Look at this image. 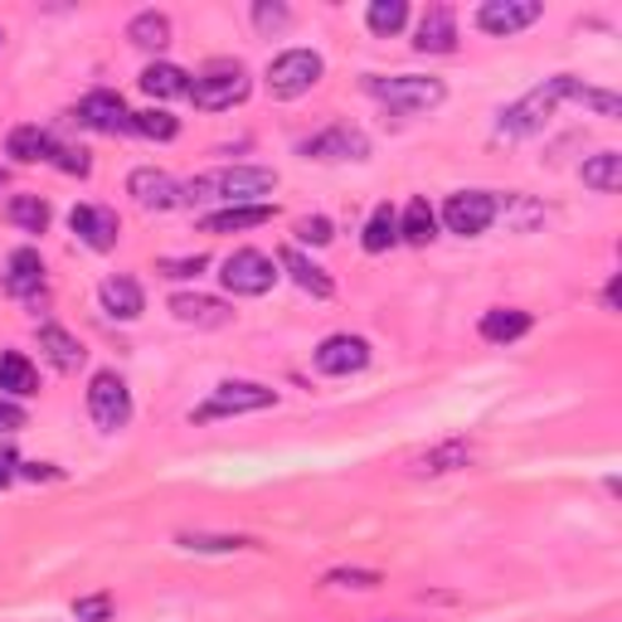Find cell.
<instances>
[{
    "label": "cell",
    "instance_id": "c3c4849f",
    "mask_svg": "<svg viewBox=\"0 0 622 622\" xmlns=\"http://www.w3.org/2000/svg\"><path fill=\"white\" fill-rule=\"evenodd\" d=\"M0 185H6V170H0Z\"/></svg>",
    "mask_w": 622,
    "mask_h": 622
},
{
    "label": "cell",
    "instance_id": "5bb4252c",
    "mask_svg": "<svg viewBox=\"0 0 622 622\" xmlns=\"http://www.w3.org/2000/svg\"><path fill=\"white\" fill-rule=\"evenodd\" d=\"M78 122L92 127V131H108V137H117V131H131V112H127L122 92L98 88V92H88V98L78 102Z\"/></svg>",
    "mask_w": 622,
    "mask_h": 622
},
{
    "label": "cell",
    "instance_id": "f1b7e54d",
    "mask_svg": "<svg viewBox=\"0 0 622 622\" xmlns=\"http://www.w3.org/2000/svg\"><path fill=\"white\" fill-rule=\"evenodd\" d=\"M127 39L137 49H166L170 45V16H161V10H141V16H131Z\"/></svg>",
    "mask_w": 622,
    "mask_h": 622
},
{
    "label": "cell",
    "instance_id": "2e32d148",
    "mask_svg": "<svg viewBox=\"0 0 622 622\" xmlns=\"http://www.w3.org/2000/svg\"><path fill=\"white\" fill-rule=\"evenodd\" d=\"M170 316L180 326H200V330H219L234 322V312L224 307L219 297H200V293H176L170 297Z\"/></svg>",
    "mask_w": 622,
    "mask_h": 622
},
{
    "label": "cell",
    "instance_id": "f35d334b",
    "mask_svg": "<svg viewBox=\"0 0 622 622\" xmlns=\"http://www.w3.org/2000/svg\"><path fill=\"white\" fill-rule=\"evenodd\" d=\"M209 268V258L205 254H190V258H161L156 263V273L170 277V283H180V277H200Z\"/></svg>",
    "mask_w": 622,
    "mask_h": 622
},
{
    "label": "cell",
    "instance_id": "52a82bcc",
    "mask_svg": "<svg viewBox=\"0 0 622 622\" xmlns=\"http://www.w3.org/2000/svg\"><path fill=\"white\" fill-rule=\"evenodd\" d=\"M88 414L102 433H122L131 423V389L117 369H98L88 379Z\"/></svg>",
    "mask_w": 622,
    "mask_h": 622
},
{
    "label": "cell",
    "instance_id": "1f68e13d",
    "mask_svg": "<svg viewBox=\"0 0 622 622\" xmlns=\"http://www.w3.org/2000/svg\"><path fill=\"white\" fill-rule=\"evenodd\" d=\"M6 219L20 224L24 234H45L49 229V205L39 200V195H16V200L6 205Z\"/></svg>",
    "mask_w": 622,
    "mask_h": 622
},
{
    "label": "cell",
    "instance_id": "8fae6325",
    "mask_svg": "<svg viewBox=\"0 0 622 622\" xmlns=\"http://www.w3.org/2000/svg\"><path fill=\"white\" fill-rule=\"evenodd\" d=\"M540 16H545V6H540V0H486V6L476 10V24H482L486 34L511 39V34L531 30Z\"/></svg>",
    "mask_w": 622,
    "mask_h": 622
},
{
    "label": "cell",
    "instance_id": "d590c367",
    "mask_svg": "<svg viewBox=\"0 0 622 622\" xmlns=\"http://www.w3.org/2000/svg\"><path fill=\"white\" fill-rule=\"evenodd\" d=\"M569 102H579V108H589V112H599V117H608V122H613V117H622V98L618 92H603V88H589V83H569Z\"/></svg>",
    "mask_w": 622,
    "mask_h": 622
},
{
    "label": "cell",
    "instance_id": "d4e9b609",
    "mask_svg": "<svg viewBox=\"0 0 622 622\" xmlns=\"http://www.w3.org/2000/svg\"><path fill=\"white\" fill-rule=\"evenodd\" d=\"M55 147H59V141L49 137V131H39V127H16V131H10V141H6V151L16 156V161H24V166L55 161Z\"/></svg>",
    "mask_w": 622,
    "mask_h": 622
},
{
    "label": "cell",
    "instance_id": "5b68a950",
    "mask_svg": "<svg viewBox=\"0 0 622 622\" xmlns=\"http://www.w3.org/2000/svg\"><path fill=\"white\" fill-rule=\"evenodd\" d=\"M322 73H326L322 55H312V49H287V55H277L268 63V92L277 102H293L322 83Z\"/></svg>",
    "mask_w": 622,
    "mask_h": 622
},
{
    "label": "cell",
    "instance_id": "7a4b0ae2",
    "mask_svg": "<svg viewBox=\"0 0 622 622\" xmlns=\"http://www.w3.org/2000/svg\"><path fill=\"white\" fill-rule=\"evenodd\" d=\"M569 83H574V73L545 78L535 92H525L521 102H511V108L501 112L496 131L501 137H535V131H545V122L560 112V102H569Z\"/></svg>",
    "mask_w": 622,
    "mask_h": 622
},
{
    "label": "cell",
    "instance_id": "8992f818",
    "mask_svg": "<svg viewBox=\"0 0 622 622\" xmlns=\"http://www.w3.org/2000/svg\"><path fill=\"white\" fill-rule=\"evenodd\" d=\"M277 389L254 385V379H224V385L209 394V404L190 408V423H209V418H229V414H258V408H273Z\"/></svg>",
    "mask_w": 622,
    "mask_h": 622
},
{
    "label": "cell",
    "instance_id": "bcb514c9",
    "mask_svg": "<svg viewBox=\"0 0 622 622\" xmlns=\"http://www.w3.org/2000/svg\"><path fill=\"white\" fill-rule=\"evenodd\" d=\"M16 476H20V457H16V447H6V443H0V492H6V486L16 482Z\"/></svg>",
    "mask_w": 622,
    "mask_h": 622
},
{
    "label": "cell",
    "instance_id": "4fadbf2b",
    "mask_svg": "<svg viewBox=\"0 0 622 622\" xmlns=\"http://www.w3.org/2000/svg\"><path fill=\"white\" fill-rule=\"evenodd\" d=\"M69 224L92 254H108V248L117 244V234H122V219H117V209H108V205H73Z\"/></svg>",
    "mask_w": 622,
    "mask_h": 622
},
{
    "label": "cell",
    "instance_id": "f6af8a7d",
    "mask_svg": "<svg viewBox=\"0 0 622 622\" xmlns=\"http://www.w3.org/2000/svg\"><path fill=\"white\" fill-rule=\"evenodd\" d=\"M20 476H24V482H59V467H55V462H20Z\"/></svg>",
    "mask_w": 622,
    "mask_h": 622
},
{
    "label": "cell",
    "instance_id": "4316f807",
    "mask_svg": "<svg viewBox=\"0 0 622 622\" xmlns=\"http://www.w3.org/2000/svg\"><path fill=\"white\" fill-rule=\"evenodd\" d=\"M438 234V215H433V205L423 200V195H414V200H408V209L399 215V238L404 244H428V238Z\"/></svg>",
    "mask_w": 622,
    "mask_h": 622
},
{
    "label": "cell",
    "instance_id": "83f0119b",
    "mask_svg": "<svg viewBox=\"0 0 622 622\" xmlns=\"http://www.w3.org/2000/svg\"><path fill=\"white\" fill-rule=\"evenodd\" d=\"M141 92H151V98H185L190 92V73L176 69V63H151V69H141Z\"/></svg>",
    "mask_w": 622,
    "mask_h": 622
},
{
    "label": "cell",
    "instance_id": "ac0fdd59",
    "mask_svg": "<svg viewBox=\"0 0 622 622\" xmlns=\"http://www.w3.org/2000/svg\"><path fill=\"white\" fill-rule=\"evenodd\" d=\"M6 293L10 297H20V302H30L45 293V258L34 254V248H16L6 263Z\"/></svg>",
    "mask_w": 622,
    "mask_h": 622
},
{
    "label": "cell",
    "instance_id": "7dc6e473",
    "mask_svg": "<svg viewBox=\"0 0 622 622\" xmlns=\"http://www.w3.org/2000/svg\"><path fill=\"white\" fill-rule=\"evenodd\" d=\"M603 307H608V312H618V277H613V283H608V293H603Z\"/></svg>",
    "mask_w": 622,
    "mask_h": 622
},
{
    "label": "cell",
    "instance_id": "b9f144b4",
    "mask_svg": "<svg viewBox=\"0 0 622 622\" xmlns=\"http://www.w3.org/2000/svg\"><path fill=\"white\" fill-rule=\"evenodd\" d=\"M73 618H78V622H108V618H112L108 593H92V599H78V603H73Z\"/></svg>",
    "mask_w": 622,
    "mask_h": 622
},
{
    "label": "cell",
    "instance_id": "7bdbcfd3",
    "mask_svg": "<svg viewBox=\"0 0 622 622\" xmlns=\"http://www.w3.org/2000/svg\"><path fill=\"white\" fill-rule=\"evenodd\" d=\"M254 20H258V30H283L287 20V6H254Z\"/></svg>",
    "mask_w": 622,
    "mask_h": 622
},
{
    "label": "cell",
    "instance_id": "681fc988",
    "mask_svg": "<svg viewBox=\"0 0 622 622\" xmlns=\"http://www.w3.org/2000/svg\"><path fill=\"white\" fill-rule=\"evenodd\" d=\"M0 39H6V30H0Z\"/></svg>",
    "mask_w": 622,
    "mask_h": 622
},
{
    "label": "cell",
    "instance_id": "ab89813d",
    "mask_svg": "<svg viewBox=\"0 0 622 622\" xmlns=\"http://www.w3.org/2000/svg\"><path fill=\"white\" fill-rule=\"evenodd\" d=\"M49 166H59L63 176H88L92 170V156L83 151V147H55V161Z\"/></svg>",
    "mask_w": 622,
    "mask_h": 622
},
{
    "label": "cell",
    "instance_id": "4dcf8cb0",
    "mask_svg": "<svg viewBox=\"0 0 622 622\" xmlns=\"http://www.w3.org/2000/svg\"><path fill=\"white\" fill-rule=\"evenodd\" d=\"M584 185H589V190H599V195L622 190V156L618 151L589 156V161H584Z\"/></svg>",
    "mask_w": 622,
    "mask_h": 622
},
{
    "label": "cell",
    "instance_id": "f546056e",
    "mask_svg": "<svg viewBox=\"0 0 622 622\" xmlns=\"http://www.w3.org/2000/svg\"><path fill=\"white\" fill-rule=\"evenodd\" d=\"M361 244H365V254H389V248L399 244V215H394L389 205H379L375 215L365 219V238H361Z\"/></svg>",
    "mask_w": 622,
    "mask_h": 622
},
{
    "label": "cell",
    "instance_id": "60d3db41",
    "mask_svg": "<svg viewBox=\"0 0 622 622\" xmlns=\"http://www.w3.org/2000/svg\"><path fill=\"white\" fill-rule=\"evenodd\" d=\"M297 238L302 244H312V248H322V244H330V219L326 215H312V219H297Z\"/></svg>",
    "mask_w": 622,
    "mask_h": 622
},
{
    "label": "cell",
    "instance_id": "44dd1931",
    "mask_svg": "<svg viewBox=\"0 0 622 622\" xmlns=\"http://www.w3.org/2000/svg\"><path fill=\"white\" fill-rule=\"evenodd\" d=\"M277 268L293 273V283L302 287V293H312V297H330V293H336L330 273H326V268H316V263H312L307 254H302V248H283V254H277Z\"/></svg>",
    "mask_w": 622,
    "mask_h": 622
},
{
    "label": "cell",
    "instance_id": "603a6c76",
    "mask_svg": "<svg viewBox=\"0 0 622 622\" xmlns=\"http://www.w3.org/2000/svg\"><path fill=\"white\" fill-rule=\"evenodd\" d=\"M472 457H476V453H472V443L453 438V443H438V447H428L423 457H414V472H418V476H443V472L467 467Z\"/></svg>",
    "mask_w": 622,
    "mask_h": 622
},
{
    "label": "cell",
    "instance_id": "d6a6232c",
    "mask_svg": "<svg viewBox=\"0 0 622 622\" xmlns=\"http://www.w3.org/2000/svg\"><path fill=\"white\" fill-rule=\"evenodd\" d=\"M180 550H195V554H238V550H258V540L248 535H176Z\"/></svg>",
    "mask_w": 622,
    "mask_h": 622
},
{
    "label": "cell",
    "instance_id": "7402d4cb",
    "mask_svg": "<svg viewBox=\"0 0 622 622\" xmlns=\"http://www.w3.org/2000/svg\"><path fill=\"white\" fill-rule=\"evenodd\" d=\"M531 312L521 307H492L482 316V340H492V346H511V340H521L525 330H531Z\"/></svg>",
    "mask_w": 622,
    "mask_h": 622
},
{
    "label": "cell",
    "instance_id": "836d02e7",
    "mask_svg": "<svg viewBox=\"0 0 622 622\" xmlns=\"http://www.w3.org/2000/svg\"><path fill=\"white\" fill-rule=\"evenodd\" d=\"M131 131H137V137H151V141H176L180 122L166 108H141V112H131Z\"/></svg>",
    "mask_w": 622,
    "mask_h": 622
},
{
    "label": "cell",
    "instance_id": "30bf717a",
    "mask_svg": "<svg viewBox=\"0 0 622 622\" xmlns=\"http://www.w3.org/2000/svg\"><path fill=\"white\" fill-rule=\"evenodd\" d=\"M297 151L307 156V161H365L369 141H365V131H355V127H326V131L302 141Z\"/></svg>",
    "mask_w": 622,
    "mask_h": 622
},
{
    "label": "cell",
    "instance_id": "74e56055",
    "mask_svg": "<svg viewBox=\"0 0 622 622\" xmlns=\"http://www.w3.org/2000/svg\"><path fill=\"white\" fill-rule=\"evenodd\" d=\"M326 584H330V589H379L385 579H379L375 569H330Z\"/></svg>",
    "mask_w": 622,
    "mask_h": 622
},
{
    "label": "cell",
    "instance_id": "6da1fadb",
    "mask_svg": "<svg viewBox=\"0 0 622 622\" xmlns=\"http://www.w3.org/2000/svg\"><path fill=\"white\" fill-rule=\"evenodd\" d=\"M273 190H277V170L229 166V170H209V176H195L190 185H180V205H209V200H224V209L263 205V195H273Z\"/></svg>",
    "mask_w": 622,
    "mask_h": 622
},
{
    "label": "cell",
    "instance_id": "cb8c5ba5",
    "mask_svg": "<svg viewBox=\"0 0 622 622\" xmlns=\"http://www.w3.org/2000/svg\"><path fill=\"white\" fill-rule=\"evenodd\" d=\"M273 219V205H234L219 215H205V234H238V229H258Z\"/></svg>",
    "mask_w": 622,
    "mask_h": 622
},
{
    "label": "cell",
    "instance_id": "9a60e30c",
    "mask_svg": "<svg viewBox=\"0 0 622 622\" xmlns=\"http://www.w3.org/2000/svg\"><path fill=\"white\" fill-rule=\"evenodd\" d=\"M127 195L141 209H176L180 205V185L170 180L166 170H151V166L131 170V176H127Z\"/></svg>",
    "mask_w": 622,
    "mask_h": 622
},
{
    "label": "cell",
    "instance_id": "7c38bea8",
    "mask_svg": "<svg viewBox=\"0 0 622 622\" xmlns=\"http://www.w3.org/2000/svg\"><path fill=\"white\" fill-rule=\"evenodd\" d=\"M312 361L322 375H361L369 365V340L365 336H326Z\"/></svg>",
    "mask_w": 622,
    "mask_h": 622
},
{
    "label": "cell",
    "instance_id": "484cf974",
    "mask_svg": "<svg viewBox=\"0 0 622 622\" xmlns=\"http://www.w3.org/2000/svg\"><path fill=\"white\" fill-rule=\"evenodd\" d=\"M0 394H16V399H30L39 394V369L24 361V355H0Z\"/></svg>",
    "mask_w": 622,
    "mask_h": 622
},
{
    "label": "cell",
    "instance_id": "e575fe53",
    "mask_svg": "<svg viewBox=\"0 0 622 622\" xmlns=\"http://www.w3.org/2000/svg\"><path fill=\"white\" fill-rule=\"evenodd\" d=\"M404 20H408V6H404V0H375V6L365 10L369 34H379V39L399 34V30H404Z\"/></svg>",
    "mask_w": 622,
    "mask_h": 622
},
{
    "label": "cell",
    "instance_id": "ee69618b",
    "mask_svg": "<svg viewBox=\"0 0 622 622\" xmlns=\"http://www.w3.org/2000/svg\"><path fill=\"white\" fill-rule=\"evenodd\" d=\"M20 428H24V408L0 399V438H10V433H20Z\"/></svg>",
    "mask_w": 622,
    "mask_h": 622
},
{
    "label": "cell",
    "instance_id": "d6986e66",
    "mask_svg": "<svg viewBox=\"0 0 622 622\" xmlns=\"http://www.w3.org/2000/svg\"><path fill=\"white\" fill-rule=\"evenodd\" d=\"M98 302L108 316H117V322H137V316L147 312V297H141L137 277H108V283L98 287Z\"/></svg>",
    "mask_w": 622,
    "mask_h": 622
},
{
    "label": "cell",
    "instance_id": "e0dca14e",
    "mask_svg": "<svg viewBox=\"0 0 622 622\" xmlns=\"http://www.w3.org/2000/svg\"><path fill=\"white\" fill-rule=\"evenodd\" d=\"M414 49H418V55H453V49H457V16H453V10L433 6L428 16L418 20Z\"/></svg>",
    "mask_w": 622,
    "mask_h": 622
},
{
    "label": "cell",
    "instance_id": "ffe728a7",
    "mask_svg": "<svg viewBox=\"0 0 622 622\" xmlns=\"http://www.w3.org/2000/svg\"><path fill=\"white\" fill-rule=\"evenodd\" d=\"M39 351L49 355V365L63 369V375H73V369H83L88 361V351H83V340L69 336L63 326H39Z\"/></svg>",
    "mask_w": 622,
    "mask_h": 622
},
{
    "label": "cell",
    "instance_id": "ba28073f",
    "mask_svg": "<svg viewBox=\"0 0 622 622\" xmlns=\"http://www.w3.org/2000/svg\"><path fill=\"white\" fill-rule=\"evenodd\" d=\"M219 277L234 297H263V293H273V283H277V263L268 254H258V248H234V254L224 258Z\"/></svg>",
    "mask_w": 622,
    "mask_h": 622
},
{
    "label": "cell",
    "instance_id": "3957f363",
    "mask_svg": "<svg viewBox=\"0 0 622 622\" xmlns=\"http://www.w3.org/2000/svg\"><path fill=\"white\" fill-rule=\"evenodd\" d=\"M365 92L379 98L385 108L404 112V117H418V112H433L438 102L447 98L443 78H423V73H394V78H365Z\"/></svg>",
    "mask_w": 622,
    "mask_h": 622
},
{
    "label": "cell",
    "instance_id": "8d00e7d4",
    "mask_svg": "<svg viewBox=\"0 0 622 622\" xmlns=\"http://www.w3.org/2000/svg\"><path fill=\"white\" fill-rule=\"evenodd\" d=\"M496 215H506L515 234H531L535 224L545 219V209H540L535 200H525V195H506V205H496Z\"/></svg>",
    "mask_w": 622,
    "mask_h": 622
},
{
    "label": "cell",
    "instance_id": "277c9868",
    "mask_svg": "<svg viewBox=\"0 0 622 622\" xmlns=\"http://www.w3.org/2000/svg\"><path fill=\"white\" fill-rule=\"evenodd\" d=\"M248 73L238 69V63H209L205 73H195V83L185 98L195 102L200 112H224V108H238V102L248 98Z\"/></svg>",
    "mask_w": 622,
    "mask_h": 622
},
{
    "label": "cell",
    "instance_id": "9c48e42d",
    "mask_svg": "<svg viewBox=\"0 0 622 622\" xmlns=\"http://www.w3.org/2000/svg\"><path fill=\"white\" fill-rule=\"evenodd\" d=\"M496 205L501 200L492 190H457V195H447V205H443L447 234H457V238L486 234V229H492V219H496Z\"/></svg>",
    "mask_w": 622,
    "mask_h": 622
}]
</instances>
